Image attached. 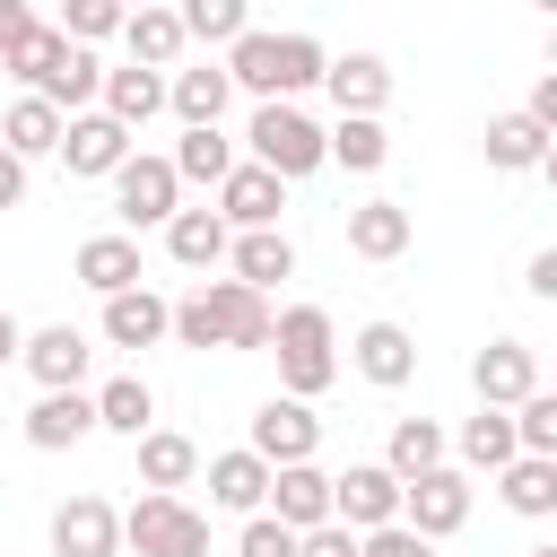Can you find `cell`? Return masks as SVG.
Here are the masks:
<instances>
[{"label":"cell","mask_w":557,"mask_h":557,"mask_svg":"<svg viewBox=\"0 0 557 557\" xmlns=\"http://www.w3.org/2000/svg\"><path fill=\"white\" fill-rule=\"evenodd\" d=\"M531 9H540V17H557V0H531Z\"/></svg>","instance_id":"47"},{"label":"cell","mask_w":557,"mask_h":557,"mask_svg":"<svg viewBox=\"0 0 557 557\" xmlns=\"http://www.w3.org/2000/svg\"><path fill=\"white\" fill-rule=\"evenodd\" d=\"M131 453H139V487H165V496H183V487L200 479V444H191V435H174V426H148V435H131Z\"/></svg>","instance_id":"25"},{"label":"cell","mask_w":557,"mask_h":557,"mask_svg":"<svg viewBox=\"0 0 557 557\" xmlns=\"http://www.w3.org/2000/svg\"><path fill=\"white\" fill-rule=\"evenodd\" d=\"M278 209H287V183H278L270 165L235 157L226 183H218V218H226V226H278Z\"/></svg>","instance_id":"16"},{"label":"cell","mask_w":557,"mask_h":557,"mask_svg":"<svg viewBox=\"0 0 557 557\" xmlns=\"http://www.w3.org/2000/svg\"><path fill=\"white\" fill-rule=\"evenodd\" d=\"M226 104H235V78H226V61L165 70V113H174V122H226Z\"/></svg>","instance_id":"20"},{"label":"cell","mask_w":557,"mask_h":557,"mask_svg":"<svg viewBox=\"0 0 557 557\" xmlns=\"http://www.w3.org/2000/svg\"><path fill=\"white\" fill-rule=\"evenodd\" d=\"M409 244H418V218L400 200H357L348 209V252L357 261H400Z\"/></svg>","instance_id":"21"},{"label":"cell","mask_w":557,"mask_h":557,"mask_svg":"<svg viewBox=\"0 0 557 557\" xmlns=\"http://www.w3.org/2000/svg\"><path fill=\"white\" fill-rule=\"evenodd\" d=\"M244 139H252V165H270L278 183H305V174L322 165V122H313L296 96H261L252 122H244Z\"/></svg>","instance_id":"4"},{"label":"cell","mask_w":557,"mask_h":557,"mask_svg":"<svg viewBox=\"0 0 557 557\" xmlns=\"http://www.w3.org/2000/svg\"><path fill=\"white\" fill-rule=\"evenodd\" d=\"M235 557H296V531H287L278 513H244V531H235Z\"/></svg>","instance_id":"40"},{"label":"cell","mask_w":557,"mask_h":557,"mask_svg":"<svg viewBox=\"0 0 557 557\" xmlns=\"http://www.w3.org/2000/svg\"><path fill=\"white\" fill-rule=\"evenodd\" d=\"M17 339H26V322H17L9 305H0V366H17Z\"/></svg>","instance_id":"46"},{"label":"cell","mask_w":557,"mask_h":557,"mask_svg":"<svg viewBox=\"0 0 557 557\" xmlns=\"http://www.w3.org/2000/svg\"><path fill=\"white\" fill-rule=\"evenodd\" d=\"M505 418H513V444H522V453H557V392H540V383H531Z\"/></svg>","instance_id":"38"},{"label":"cell","mask_w":557,"mask_h":557,"mask_svg":"<svg viewBox=\"0 0 557 557\" xmlns=\"http://www.w3.org/2000/svg\"><path fill=\"white\" fill-rule=\"evenodd\" d=\"M131 9H148V0H131Z\"/></svg>","instance_id":"49"},{"label":"cell","mask_w":557,"mask_h":557,"mask_svg":"<svg viewBox=\"0 0 557 557\" xmlns=\"http://www.w3.org/2000/svg\"><path fill=\"white\" fill-rule=\"evenodd\" d=\"M122 548H139V557H209V513L165 496V487H148L122 513Z\"/></svg>","instance_id":"5"},{"label":"cell","mask_w":557,"mask_h":557,"mask_svg":"<svg viewBox=\"0 0 557 557\" xmlns=\"http://www.w3.org/2000/svg\"><path fill=\"white\" fill-rule=\"evenodd\" d=\"M157 235H165V252H174L183 270H218V261H226V235H235V226H226L218 209H174V218H165Z\"/></svg>","instance_id":"31"},{"label":"cell","mask_w":557,"mask_h":557,"mask_svg":"<svg viewBox=\"0 0 557 557\" xmlns=\"http://www.w3.org/2000/svg\"><path fill=\"white\" fill-rule=\"evenodd\" d=\"M392 157V131H383V113H339L331 131H322V165H348V174H374Z\"/></svg>","instance_id":"30"},{"label":"cell","mask_w":557,"mask_h":557,"mask_svg":"<svg viewBox=\"0 0 557 557\" xmlns=\"http://www.w3.org/2000/svg\"><path fill=\"white\" fill-rule=\"evenodd\" d=\"M531 383H540V348H531V339H487V348L470 357V392H479L487 409H513Z\"/></svg>","instance_id":"12"},{"label":"cell","mask_w":557,"mask_h":557,"mask_svg":"<svg viewBox=\"0 0 557 557\" xmlns=\"http://www.w3.org/2000/svg\"><path fill=\"white\" fill-rule=\"evenodd\" d=\"M252 453L278 470V461H313L322 453V418H313V400H296V392H270L261 409H252Z\"/></svg>","instance_id":"9"},{"label":"cell","mask_w":557,"mask_h":557,"mask_svg":"<svg viewBox=\"0 0 557 557\" xmlns=\"http://www.w3.org/2000/svg\"><path fill=\"white\" fill-rule=\"evenodd\" d=\"M261 513H278L287 531H313V522H331V470H313V461H278V470H270V496H261Z\"/></svg>","instance_id":"17"},{"label":"cell","mask_w":557,"mask_h":557,"mask_svg":"<svg viewBox=\"0 0 557 557\" xmlns=\"http://www.w3.org/2000/svg\"><path fill=\"white\" fill-rule=\"evenodd\" d=\"M522 557H557V548H522Z\"/></svg>","instance_id":"48"},{"label":"cell","mask_w":557,"mask_h":557,"mask_svg":"<svg viewBox=\"0 0 557 557\" xmlns=\"http://www.w3.org/2000/svg\"><path fill=\"white\" fill-rule=\"evenodd\" d=\"M296 557H357V531L348 522H313V531H296Z\"/></svg>","instance_id":"42"},{"label":"cell","mask_w":557,"mask_h":557,"mask_svg":"<svg viewBox=\"0 0 557 557\" xmlns=\"http://www.w3.org/2000/svg\"><path fill=\"white\" fill-rule=\"evenodd\" d=\"M522 113H531V122H548V131H557V70H548V78H531V104H522Z\"/></svg>","instance_id":"43"},{"label":"cell","mask_w":557,"mask_h":557,"mask_svg":"<svg viewBox=\"0 0 557 557\" xmlns=\"http://www.w3.org/2000/svg\"><path fill=\"white\" fill-rule=\"evenodd\" d=\"M17 426H26L35 453H70V444L96 435V400H87V383H70V392H35V409H26Z\"/></svg>","instance_id":"13"},{"label":"cell","mask_w":557,"mask_h":557,"mask_svg":"<svg viewBox=\"0 0 557 557\" xmlns=\"http://www.w3.org/2000/svg\"><path fill=\"white\" fill-rule=\"evenodd\" d=\"M174 17H183V44H218V52H226V44L252 26V0H183Z\"/></svg>","instance_id":"37"},{"label":"cell","mask_w":557,"mask_h":557,"mask_svg":"<svg viewBox=\"0 0 557 557\" xmlns=\"http://www.w3.org/2000/svg\"><path fill=\"white\" fill-rule=\"evenodd\" d=\"M348 366H357L374 392H400V383L418 374V339H409L400 322H366V331L348 339Z\"/></svg>","instance_id":"19"},{"label":"cell","mask_w":557,"mask_h":557,"mask_svg":"<svg viewBox=\"0 0 557 557\" xmlns=\"http://www.w3.org/2000/svg\"><path fill=\"white\" fill-rule=\"evenodd\" d=\"M261 496H270V461H261L252 444L209 453V505H218V513H261Z\"/></svg>","instance_id":"26"},{"label":"cell","mask_w":557,"mask_h":557,"mask_svg":"<svg viewBox=\"0 0 557 557\" xmlns=\"http://www.w3.org/2000/svg\"><path fill=\"white\" fill-rule=\"evenodd\" d=\"M400 522H409V531H426V540H453V531L470 522V470L435 461V470L400 479Z\"/></svg>","instance_id":"8"},{"label":"cell","mask_w":557,"mask_h":557,"mask_svg":"<svg viewBox=\"0 0 557 557\" xmlns=\"http://www.w3.org/2000/svg\"><path fill=\"white\" fill-rule=\"evenodd\" d=\"M87 400H96V426H104V435H148V426H157V392H148L139 374H113V383H96Z\"/></svg>","instance_id":"33"},{"label":"cell","mask_w":557,"mask_h":557,"mask_svg":"<svg viewBox=\"0 0 557 557\" xmlns=\"http://www.w3.org/2000/svg\"><path fill=\"white\" fill-rule=\"evenodd\" d=\"M270 296L261 287H244V278H200L174 313H165V331L183 339V348H270Z\"/></svg>","instance_id":"1"},{"label":"cell","mask_w":557,"mask_h":557,"mask_svg":"<svg viewBox=\"0 0 557 557\" xmlns=\"http://www.w3.org/2000/svg\"><path fill=\"white\" fill-rule=\"evenodd\" d=\"M453 453H461V470H487V479H496V470H505V461H513L522 444H513V418L479 400V418H470V426L453 435Z\"/></svg>","instance_id":"36"},{"label":"cell","mask_w":557,"mask_h":557,"mask_svg":"<svg viewBox=\"0 0 557 557\" xmlns=\"http://www.w3.org/2000/svg\"><path fill=\"white\" fill-rule=\"evenodd\" d=\"M435 461H453V435H444L435 418H392L383 470H392V479H418V470H435Z\"/></svg>","instance_id":"34"},{"label":"cell","mask_w":557,"mask_h":557,"mask_svg":"<svg viewBox=\"0 0 557 557\" xmlns=\"http://www.w3.org/2000/svg\"><path fill=\"white\" fill-rule=\"evenodd\" d=\"M226 270L270 296L278 278H296V244H287L278 226H235V235H226Z\"/></svg>","instance_id":"22"},{"label":"cell","mask_w":557,"mask_h":557,"mask_svg":"<svg viewBox=\"0 0 557 557\" xmlns=\"http://www.w3.org/2000/svg\"><path fill=\"white\" fill-rule=\"evenodd\" d=\"M52 557H122V513L104 496L52 505Z\"/></svg>","instance_id":"14"},{"label":"cell","mask_w":557,"mask_h":557,"mask_svg":"<svg viewBox=\"0 0 557 557\" xmlns=\"http://www.w3.org/2000/svg\"><path fill=\"white\" fill-rule=\"evenodd\" d=\"M17 366L35 374V392H70V383H87L96 348H87V331H78V322H44V331H26V339H17Z\"/></svg>","instance_id":"10"},{"label":"cell","mask_w":557,"mask_h":557,"mask_svg":"<svg viewBox=\"0 0 557 557\" xmlns=\"http://www.w3.org/2000/svg\"><path fill=\"white\" fill-rule=\"evenodd\" d=\"M322 87H331L339 113H383L392 104V61L383 52H331L322 61Z\"/></svg>","instance_id":"18"},{"label":"cell","mask_w":557,"mask_h":557,"mask_svg":"<svg viewBox=\"0 0 557 557\" xmlns=\"http://www.w3.org/2000/svg\"><path fill=\"white\" fill-rule=\"evenodd\" d=\"M122 9L131 0H61V35L70 44H104V35H122Z\"/></svg>","instance_id":"39"},{"label":"cell","mask_w":557,"mask_h":557,"mask_svg":"<svg viewBox=\"0 0 557 557\" xmlns=\"http://www.w3.org/2000/svg\"><path fill=\"white\" fill-rule=\"evenodd\" d=\"M131 139H139V131H122L104 104H78V113H61V139H52V157H61L78 183H104V174L131 157Z\"/></svg>","instance_id":"7"},{"label":"cell","mask_w":557,"mask_h":557,"mask_svg":"<svg viewBox=\"0 0 557 557\" xmlns=\"http://www.w3.org/2000/svg\"><path fill=\"white\" fill-rule=\"evenodd\" d=\"M270 357H278V392L322 400V392L339 383V331H331V313H322V305L270 313Z\"/></svg>","instance_id":"3"},{"label":"cell","mask_w":557,"mask_h":557,"mask_svg":"<svg viewBox=\"0 0 557 557\" xmlns=\"http://www.w3.org/2000/svg\"><path fill=\"white\" fill-rule=\"evenodd\" d=\"M357 557H435V540L409 522H374V531H357Z\"/></svg>","instance_id":"41"},{"label":"cell","mask_w":557,"mask_h":557,"mask_svg":"<svg viewBox=\"0 0 557 557\" xmlns=\"http://www.w3.org/2000/svg\"><path fill=\"white\" fill-rule=\"evenodd\" d=\"M165 313H174V305H165L157 287H113L96 331H104V348H157V339H165Z\"/></svg>","instance_id":"23"},{"label":"cell","mask_w":557,"mask_h":557,"mask_svg":"<svg viewBox=\"0 0 557 557\" xmlns=\"http://www.w3.org/2000/svg\"><path fill=\"white\" fill-rule=\"evenodd\" d=\"M331 522H348V531L400 522V479H392L383 461H348V470L331 479Z\"/></svg>","instance_id":"11"},{"label":"cell","mask_w":557,"mask_h":557,"mask_svg":"<svg viewBox=\"0 0 557 557\" xmlns=\"http://www.w3.org/2000/svg\"><path fill=\"white\" fill-rule=\"evenodd\" d=\"M548 139H557V131H548V122H531V113L513 104V113H487V139H479V148H487V165H496V174H548V157H557Z\"/></svg>","instance_id":"15"},{"label":"cell","mask_w":557,"mask_h":557,"mask_svg":"<svg viewBox=\"0 0 557 557\" xmlns=\"http://www.w3.org/2000/svg\"><path fill=\"white\" fill-rule=\"evenodd\" d=\"M322 44L313 35H261V26H244L235 44H226V78L261 104V96H305V87H322Z\"/></svg>","instance_id":"2"},{"label":"cell","mask_w":557,"mask_h":557,"mask_svg":"<svg viewBox=\"0 0 557 557\" xmlns=\"http://www.w3.org/2000/svg\"><path fill=\"white\" fill-rule=\"evenodd\" d=\"M96 104H104L122 131H148V122L165 113V70H139V61H122V70H104Z\"/></svg>","instance_id":"24"},{"label":"cell","mask_w":557,"mask_h":557,"mask_svg":"<svg viewBox=\"0 0 557 557\" xmlns=\"http://www.w3.org/2000/svg\"><path fill=\"white\" fill-rule=\"evenodd\" d=\"M52 139H61V104H44V96H17V104L0 113V148H9L17 165L52 157Z\"/></svg>","instance_id":"35"},{"label":"cell","mask_w":557,"mask_h":557,"mask_svg":"<svg viewBox=\"0 0 557 557\" xmlns=\"http://www.w3.org/2000/svg\"><path fill=\"white\" fill-rule=\"evenodd\" d=\"M17 200H26V165L0 148V209H17Z\"/></svg>","instance_id":"45"},{"label":"cell","mask_w":557,"mask_h":557,"mask_svg":"<svg viewBox=\"0 0 557 557\" xmlns=\"http://www.w3.org/2000/svg\"><path fill=\"white\" fill-rule=\"evenodd\" d=\"M522 287H531V296L548 305V296H557V252H531V270H522Z\"/></svg>","instance_id":"44"},{"label":"cell","mask_w":557,"mask_h":557,"mask_svg":"<svg viewBox=\"0 0 557 557\" xmlns=\"http://www.w3.org/2000/svg\"><path fill=\"white\" fill-rule=\"evenodd\" d=\"M122 44H131V61H139V70H174V61H183V17H174L165 0L122 9Z\"/></svg>","instance_id":"29"},{"label":"cell","mask_w":557,"mask_h":557,"mask_svg":"<svg viewBox=\"0 0 557 557\" xmlns=\"http://www.w3.org/2000/svg\"><path fill=\"white\" fill-rule=\"evenodd\" d=\"M70 278H78V287H96V296L139 287V235H87V244L70 252Z\"/></svg>","instance_id":"28"},{"label":"cell","mask_w":557,"mask_h":557,"mask_svg":"<svg viewBox=\"0 0 557 557\" xmlns=\"http://www.w3.org/2000/svg\"><path fill=\"white\" fill-rule=\"evenodd\" d=\"M165 165H174L183 183H209V191H218V183H226V165H235V139H226L218 122H183V139H174V157H165Z\"/></svg>","instance_id":"32"},{"label":"cell","mask_w":557,"mask_h":557,"mask_svg":"<svg viewBox=\"0 0 557 557\" xmlns=\"http://www.w3.org/2000/svg\"><path fill=\"white\" fill-rule=\"evenodd\" d=\"M104 183H113V218H122V235H139V226H165V218L183 209V174H174L165 157H139V148H131V157H122Z\"/></svg>","instance_id":"6"},{"label":"cell","mask_w":557,"mask_h":557,"mask_svg":"<svg viewBox=\"0 0 557 557\" xmlns=\"http://www.w3.org/2000/svg\"><path fill=\"white\" fill-rule=\"evenodd\" d=\"M496 496H505V513L548 522V513H557V453H513V461L496 470Z\"/></svg>","instance_id":"27"}]
</instances>
